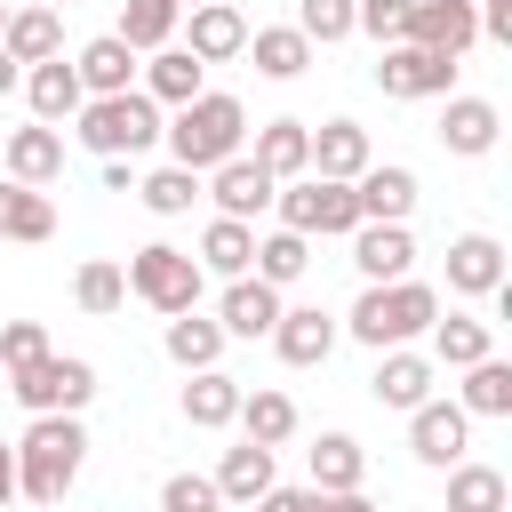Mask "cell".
<instances>
[{"mask_svg": "<svg viewBox=\"0 0 512 512\" xmlns=\"http://www.w3.org/2000/svg\"><path fill=\"white\" fill-rule=\"evenodd\" d=\"M80 464H88V432H80V416H32L24 440H16V496H32V504H64V488L80 480Z\"/></svg>", "mask_w": 512, "mask_h": 512, "instance_id": "1", "label": "cell"}, {"mask_svg": "<svg viewBox=\"0 0 512 512\" xmlns=\"http://www.w3.org/2000/svg\"><path fill=\"white\" fill-rule=\"evenodd\" d=\"M160 136H168L176 168L208 176L216 160H232V152H240V136H248V112H240V96H224V88H200L192 104H176V120H160Z\"/></svg>", "mask_w": 512, "mask_h": 512, "instance_id": "2", "label": "cell"}, {"mask_svg": "<svg viewBox=\"0 0 512 512\" xmlns=\"http://www.w3.org/2000/svg\"><path fill=\"white\" fill-rule=\"evenodd\" d=\"M432 320H440V296H432L424 280H368V288H360V304L344 312V328H352L368 352H392V344L424 336Z\"/></svg>", "mask_w": 512, "mask_h": 512, "instance_id": "3", "label": "cell"}, {"mask_svg": "<svg viewBox=\"0 0 512 512\" xmlns=\"http://www.w3.org/2000/svg\"><path fill=\"white\" fill-rule=\"evenodd\" d=\"M72 120H80V144H88L96 160H136V152H152V144H160V104H152L144 88L88 96Z\"/></svg>", "mask_w": 512, "mask_h": 512, "instance_id": "4", "label": "cell"}, {"mask_svg": "<svg viewBox=\"0 0 512 512\" xmlns=\"http://www.w3.org/2000/svg\"><path fill=\"white\" fill-rule=\"evenodd\" d=\"M272 208H280V224L288 232H320V240H336V232H352L360 224V200H352V184H336V176H288L280 192H272Z\"/></svg>", "mask_w": 512, "mask_h": 512, "instance_id": "5", "label": "cell"}, {"mask_svg": "<svg viewBox=\"0 0 512 512\" xmlns=\"http://www.w3.org/2000/svg\"><path fill=\"white\" fill-rule=\"evenodd\" d=\"M200 288H208V272H200L184 248H168V240H144V248L128 256V296H144L152 312H192Z\"/></svg>", "mask_w": 512, "mask_h": 512, "instance_id": "6", "label": "cell"}, {"mask_svg": "<svg viewBox=\"0 0 512 512\" xmlns=\"http://www.w3.org/2000/svg\"><path fill=\"white\" fill-rule=\"evenodd\" d=\"M8 392H16L32 416H80V408L96 400V368H88V360H72V352H40L32 368H16V376H8Z\"/></svg>", "mask_w": 512, "mask_h": 512, "instance_id": "7", "label": "cell"}, {"mask_svg": "<svg viewBox=\"0 0 512 512\" xmlns=\"http://www.w3.org/2000/svg\"><path fill=\"white\" fill-rule=\"evenodd\" d=\"M376 88L384 96H456V56L416 48V40H384L376 48Z\"/></svg>", "mask_w": 512, "mask_h": 512, "instance_id": "8", "label": "cell"}, {"mask_svg": "<svg viewBox=\"0 0 512 512\" xmlns=\"http://www.w3.org/2000/svg\"><path fill=\"white\" fill-rule=\"evenodd\" d=\"M464 440H472V416H464L456 400H416V408H408V448H416V464L448 472V464H464Z\"/></svg>", "mask_w": 512, "mask_h": 512, "instance_id": "9", "label": "cell"}, {"mask_svg": "<svg viewBox=\"0 0 512 512\" xmlns=\"http://www.w3.org/2000/svg\"><path fill=\"white\" fill-rule=\"evenodd\" d=\"M416 48H440V56H464L480 40V8L472 0H408V32Z\"/></svg>", "mask_w": 512, "mask_h": 512, "instance_id": "10", "label": "cell"}, {"mask_svg": "<svg viewBox=\"0 0 512 512\" xmlns=\"http://www.w3.org/2000/svg\"><path fill=\"white\" fill-rule=\"evenodd\" d=\"M352 200H360V224H408L416 176H408L400 160H368V168L352 176Z\"/></svg>", "mask_w": 512, "mask_h": 512, "instance_id": "11", "label": "cell"}, {"mask_svg": "<svg viewBox=\"0 0 512 512\" xmlns=\"http://www.w3.org/2000/svg\"><path fill=\"white\" fill-rule=\"evenodd\" d=\"M272 192H280V184H272L248 152H232V160L208 168V200H216V216H240V224H248L256 208H272Z\"/></svg>", "mask_w": 512, "mask_h": 512, "instance_id": "12", "label": "cell"}, {"mask_svg": "<svg viewBox=\"0 0 512 512\" xmlns=\"http://www.w3.org/2000/svg\"><path fill=\"white\" fill-rule=\"evenodd\" d=\"M272 320H280V288L272 280H256V272H240V280H224V304H216V328L224 336H272Z\"/></svg>", "mask_w": 512, "mask_h": 512, "instance_id": "13", "label": "cell"}, {"mask_svg": "<svg viewBox=\"0 0 512 512\" xmlns=\"http://www.w3.org/2000/svg\"><path fill=\"white\" fill-rule=\"evenodd\" d=\"M272 352L288 360V368H320L328 352H336V320L320 312V304H280V320H272Z\"/></svg>", "mask_w": 512, "mask_h": 512, "instance_id": "14", "label": "cell"}, {"mask_svg": "<svg viewBox=\"0 0 512 512\" xmlns=\"http://www.w3.org/2000/svg\"><path fill=\"white\" fill-rule=\"evenodd\" d=\"M368 392H376V408H416V400H432V360L424 352H408V344H392V352H376V376H368Z\"/></svg>", "mask_w": 512, "mask_h": 512, "instance_id": "15", "label": "cell"}, {"mask_svg": "<svg viewBox=\"0 0 512 512\" xmlns=\"http://www.w3.org/2000/svg\"><path fill=\"white\" fill-rule=\"evenodd\" d=\"M368 160H376V152H368V128H360V120H320V128H312V168H304V176L352 184Z\"/></svg>", "mask_w": 512, "mask_h": 512, "instance_id": "16", "label": "cell"}, {"mask_svg": "<svg viewBox=\"0 0 512 512\" xmlns=\"http://www.w3.org/2000/svg\"><path fill=\"white\" fill-rule=\"evenodd\" d=\"M344 240H352V264H360L368 280H408V264H416L408 224H352Z\"/></svg>", "mask_w": 512, "mask_h": 512, "instance_id": "17", "label": "cell"}, {"mask_svg": "<svg viewBox=\"0 0 512 512\" xmlns=\"http://www.w3.org/2000/svg\"><path fill=\"white\" fill-rule=\"evenodd\" d=\"M200 64H232L240 48H248V16L232 8V0H200L192 8V40H184Z\"/></svg>", "mask_w": 512, "mask_h": 512, "instance_id": "18", "label": "cell"}, {"mask_svg": "<svg viewBox=\"0 0 512 512\" xmlns=\"http://www.w3.org/2000/svg\"><path fill=\"white\" fill-rule=\"evenodd\" d=\"M72 72H80L88 96H120V88H136V48H128L120 32H96V40L72 56Z\"/></svg>", "mask_w": 512, "mask_h": 512, "instance_id": "19", "label": "cell"}, {"mask_svg": "<svg viewBox=\"0 0 512 512\" xmlns=\"http://www.w3.org/2000/svg\"><path fill=\"white\" fill-rule=\"evenodd\" d=\"M24 96H32V120H72L80 104H88V88H80V72L64 64V56H48V64H24Z\"/></svg>", "mask_w": 512, "mask_h": 512, "instance_id": "20", "label": "cell"}, {"mask_svg": "<svg viewBox=\"0 0 512 512\" xmlns=\"http://www.w3.org/2000/svg\"><path fill=\"white\" fill-rule=\"evenodd\" d=\"M496 104L488 96H448V112H440V144L456 152V160H480V152H496Z\"/></svg>", "mask_w": 512, "mask_h": 512, "instance_id": "21", "label": "cell"}, {"mask_svg": "<svg viewBox=\"0 0 512 512\" xmlns=\"http://www.w3.org/2000/svg\"><path fill=\"white\" fill-rule=\"evenodd\" d=\"M200 88H208V64H200L192 48H176V40L152 48V64H144V96H152V104H192Z\"/></svg>", "mask_w": 512, "mask_h": 512, "instance_id": "22", "label": "cell"}, {"mask_svg": "<svg viewBox=\"0 0 512 512\" xmlns=\"http://www.w3.org/2000/svg\"><path fill=\"white\" fill-rule=\"evenodd\" d=\"M248 160H256L272 184H288V176H304V168H312V128H304V120H264Z\"/></svg>", "mask_w": 512, "mask_h": 512, "instance_id": "23", "label": "cell"}, {"mask_svg": "<svg viewBox=\"0 0 512 512\" xmlns=\"http://www.w3.org/2000/svg\"><path fill=\"white\" fill-rule=\"evenodd\" d=\"M448 288H456V296H488V288H504V248H496L488 232L448 240Z\"/></svg>", "mask_w": 512, "mask_h": 512, "instance_id": "24", "label": "cell"}, {"mask_svg": "<svg viewBox=\"0 0 512 512\" xmlns=\"http://www.w3.org/2000/svg\"><path fill=\"white\" fill-rule=\"evenodd\" d=\"M0 48L16 56V64H48V56H64V24H56V8H8V32H0Z\"/></svg>", "mask_w": 512, "mask_h": 512, "instance_id": "25", "label": "cell"}, {"mask_svg": "<svg viewBox=\"0 0 512 512\" xmlns=\"http://www.w3.org/2000/svg\"><path fill=\"white\" fill-rule=\"evenodd\" d=\"M8 176H16V184H56V176H64V136H56L48 120L16 128V136H8Z\"/></svg>", "mask_w": 512, "mask_h": 512, "instance_id": "26", "label": "cell"}, {"mask_svg": "<svg viewBox=\"0 0 512 512\" xmlns=\"http://www.w3.org/2000/svg\"><path fill=\"white\" fill-rule=\"evenodd\" d=\"M200 272H216V280H240L248 264H256V224H240V216H216L208 232H200V256H192Z\"/></svg>", "mask_w": 512, "mask_h": 512, "instance_id": "27", "label": "cell"}, {"mask_svg": "<svg viewBox=\"0 0 512 512\" xmlns=\"http://www.w3.org/2000/svg\"><path fill=\"white\" fill-rule=\"evenodd\" d=\"M232 416H240V376H224V368H192V384H184V424L224 432Z\"/></svg>", "mask_w": 512, "mask_h": 512, "instance_id": "28", "label": "cell"}, {"mask_svg": "<svg viewBox=\"0 0 512 512\" xmlns=\"http://www.w3.org/2000/svg\"><path fill=\"white\" fill-rule=\"evenodd\" d=\"M48 232H56V200L40 184L0 176V240H48Z\"/></svg>", "mask_w": 512, "mask_h": 512, "instance_id": "29", "label": "cell"}, {"mask_svg": "<svg viewBox=\"0 0 512 512\" xmlns=\"http://www.w3.org/2000/svg\"><path fill=\"white\" fill-rule=\"evenodd\" d=\"M240 56H256V72H264V80H296V72L312 64V40H304L296 24H256Z\"/></svg>", "mask_w": 512, "mask_h": 512, "instance_id": "30", "label": "cell"}, {"mask_svg": "<svg viewBox=\"0 0 512 512\" xmlns=\"http://www.w3.org/2000/svg\"><path fill=\"white\" fill-rule=\"evenodd\" d=\"M360 480H368V448L352 432H320L312 440V488L336 496V488H360Z\"/></svg>", "mask_w": 512, "mask_h": 512, "instance_id": "31", "label": "cell"}, {"mask_svg": "<svg viewBox=\"0 0 512 512\" xmlns=\"http://www.w3.org/2000/svg\"><path fill=\"white\" fill-rule=\"evenodd\" d=\"M208 480H216V496H224V504H256V496L272 488V448L240 440V448H224V464H216Z\"/></svg>", "mask_w": 512, "mask_h": 512, "instance_id": "32", "label": "cell"}, {"mask_svg": "<svg viewBox=\"0 0 512 512\" xmlns=\"http://www.w3.org/2000/svg\"><path fill=\"white\" fill-rule=\"evenodd\" d=\"M160 344H168V360L192 376V368H216L224 328H216V320H200V304H192V312H168V336H160Z\"/></svg>", "mask_w": 512, "mask_h": 512, "instance_id": "33", "label": "cell"}, {"mask_svg": "<svg viewBox=\"0 0 512 512\" xmlns=\"http://www.w3.org/2000/svg\"><path fill=\"white\" fill-rule=\"evenodd\" d=\"M256 448H280L288 432H296V400L288 392H272V384H256V392H240V416H232Z\"/></svg>", "mask_w": 512, "mask_h": 512, "instance_id": "34", "label": "cell"}, {"mask_svg": "<svg viewBox=\"0 0 512 512\" xmlns=\"http://www.w3.org/2000/svg\"><path fill=\"white\" fill-rule=\"evenodd\" d=\"M176 24H184V0H120V40H128L136 56L168 48V40H176Z\"/></svg>", "mask_w": 512, "mask_h": 512, "instance_id": "35", "label": "cell"}, {"mask_svg": "<svg viewBox=\"0 0 512 512\" xmlns=\"http://www.w3.org/2000/svg\"><path fill=\"white\" fill-rule=\"evenodd\" d=\"M488 352H496L488 320H464V312L432 320V360H440V368H472V360H488Z\"/></svg>", "mask_w": 512, "mask_h": 512, "instance_id": "36", "label": "cell"}, {"mask_svg": "<svg viewBox=\"0 0 512 512\" xmlns=\"http://www.w3.org/2000/svg\"><path fill=\"white\" fill-rule=\"evenodd\" d=\"M464 416H512V360H472L464 368V400H456Z\"/></svg>", "mask_w": 512, "mask_h": 512, "instance_id": "37", "label": "cell"}, {"mask_svg": "<svg viewBox=\"0 0 512 512\" xmlns=\"http://www.w3.org/2000/svg\"><path fill=\"white\" fill-rule=\"evenodd\" d=\"M304 264H312V240L280 224V232H264V240H256V264H248V272H256V280H272V288H288V280H304Z\"/></svg>", "mask_w": 512, "mask_h": 512, "instance_id": "38", "label": "cell"}, {"mask_svg": "<svg viewBox=\"0 0 512 512\" xmlns=\"http://www.w3.org/2000/svg\"><path fill=\"white\" fill-rule=\"evenodd\" d=\"M504 472L496 464H448V512H504Z\"/></svg>", "mask_w": 512, "mask_h": 512, "instance_id": "39", "label": "cell"}, {"mask_svg": "<svg viewBox=\"0 0 512 512\" xmlns=\"http://www.w3.org/2000/svg\"><path fill=\"white\" fill-rule=\"evenodd\" d=\"M136 200H144V208H152V216H184V208H192V200H200V176H192V168H176V160H168V168H152V176H144V184H136Z\"/></svg>", "mask_w": 512, "mask_h": 512, "instance_id": "40", "label": "cell"}, {"mask_svg": "<svg viewBox=\"0 0 512 512\" xmlns=\"http://www.w3.org/2000/svg\"><path fill=\"white\" fill-rule=\"evenodd\" d=\"M72 296H80V312H120V304H128V272L96 256V264L72 272Z\"/></svg>", "mask_w": 512, "mask_h": 512, "instance_id": "41", "label": "cell"}, {"mask_svg": "<svg viewBox=\"0 0 512 512\" xmlns=\"http://www.w3.org/2000/svg\"><path fill=\"white\" fill-rule=\"evenodd\" d=\"M160 512H224V496H216L208 472H168L160 480Z\"/></svg>", "mask_w": 512, "mask_h": 512, "instance_id": "42", "label": "cell"}, {"mask_svg": "<svg viewBox=\"0 0 512 512\" xmlns=\"http://www.w3.org/2000/svg\"><path fill=\"white\" fill-rule=\"evenodd\" d=\"M40 352H56L40 320H0V368H8V376H16V368H32Z\"/></svg>", "mask_w": 512, "mask_h": 512, "instance_id": "43", "label": "cell"}, {"mask_svg": "<svg viewBox=\"0 0 512 512\" xmlns=\"http://www.w3.org/2000/svg\"><path fill=\"white\" fill-rule=\"evenodd\" d=\"M296 32L320 40V48L344 40V32H352V0H296Z\"/></svg>", "mask_w": 512, "mask_h": 512, "instance_id": "44", "label": "cell"}, {"mask_svg": "<svg viewBox=\"0 0 512 512\" xmlns=\"http://www.w3.org/2000/svg\"><path fill=\"white\" fill-rule=\"evenodd\" d=\"M352 32H368L376 48L408 32V0H352Z\"/></svg>", "mask_w": 512, "mask_h": 512, "instance_id": "45", "label": "cell"}, {"mask_svg": "<svg viewBox=\"0 0 512 512\" xmlns=\"http://www.w3.org/2000/svg\"><path fill=\"white\" fill-rule=\"evenodd\" d=\"M256 512H320V488H280V480H272V488L256 496Z\"/></svg>", "mask_w": 512, "mask_h": 512, "instance_id": "46", "label": "cell"}, {"mask_svg": "<svg viewBox=\"0 0 512 512\" xmlns=\"http://www.w3.org/2000/svg\"><path fill=\"white\" fill-rule=\"evenodd\" d=\"M480 8V32L488 40H512V0H472Z\"/></svg>", "mask_w": 512, "mask_h": 512, "instance_id": "47", "label": "cell"}, {"mask_svg": "<svg viewBox=\"0 0 512 512\" xmlns=\"http://www.w3.org/2000/svg\"><path fill=\"white\" fill-rule=\"evenodd\" d=\"M320 512H376L360 488H336V496H320Z\"/></svg>", "mask_w": 512, "mask_h": 512, "instance_id": "48", "label": "cell"}, {"mask_svg": "<svg viewBox=\"0 0 512 512\" xmlns=\"http://www.w3.org/2000/svg\"><path fill=\"white\" fill-rule=\"evenodd\" d=\"M8 504H16V448L0 440V512H8Z\"/></svg>", "mask_w": 512, "mask_h": 512, "instance_id": "49", "label": "cell"}, {"mask_svg": "<svg viewBox=\"0 0 512 512\" xmlns=\"http://www.w3.org/2000/svg\"><path fill=\"white\" fill-rule=\"evenodd\" d=\"M8 88H24V64H16L8 48H0V96H8Z\"/></svg>", "mask_w": 512, "mask_h": 512, "instance_id": "50", "label": "cell"}, {"mask_svg": "<svg viewBox=\"0 0 512 512\" xmlns=\"http://www.w3.org/2000/svg\"><path fill=\"white\" fill-rule=\"evenodd\" d=\"M40 8H72V0H40Z\"/></svg>", "mask_w": 512, "mask_h": 512, "instance_id": "51", "label": "cell"}, {"mask_svg": "<svg viewBox=\"0 0 512 512\" xmlns=\"http://www.w3.org/2000/svg\"><path fill=\"white\" fill-rule=\"evenodd\" d=\"M32 512H56V504H32Z\"/></svg>", "mask_w": 512, "mask_h": 512, "instance_id": "52", "label": "cell"}, {"mask_svg": "<svg viewBox=\"0 0 512 512\" xmlns=\"http://www.w3.org/2000/svg\"><path fill=\"white\" fill-rule=\"evenodd\" d=\"M0 32H8V8H0Z\"/></svg>", "mask_w": 512, "mask_h": 512, "instance_id": "53", "label": "cell"}, {"mask_svg": "<svg viewBox=\"0 0 512 512\" xmlns=\"http://www.w3.org/2000/svg\"><path fill=\"white\" fill-rule=\"evenodd\" d=\"M184 8H200V0H184Z\"/></svg>", "mask_w": 512, "mask_h": 512, "instance_id": "54", "label": "cell"}]
</instances>
